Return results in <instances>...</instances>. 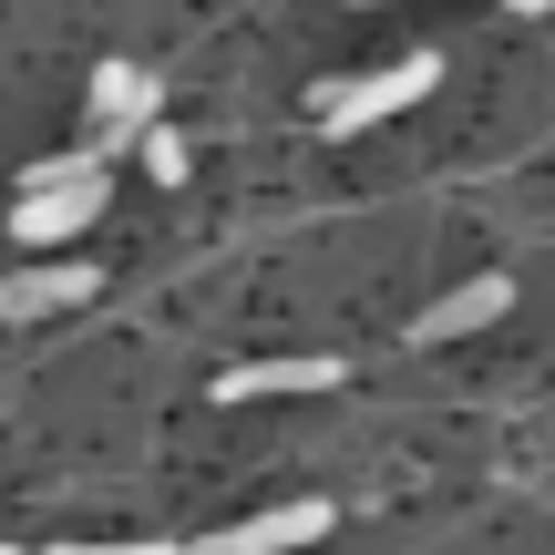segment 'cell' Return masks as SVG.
<instances>
[{
	"mask_svg": "<svg viewBox=\"0 0 555 555\" xmlns=\"http://www.w3.org/2000/svg\"><path fill=\"white\" fill-rule=\"evenodd\" d=\"M442 82V52H401L391 73H360V82H330L319 93V134H371V124H391V114H412L422 93Z\"/></svg>",
	"mask_w": 555,
	"mask_h": 555,
	"instance_id": "6da1fadb",
	"label": "cell"
},
{
	"mask_svg": "<svg viewBox=\"0 0 555 555\" xmlns=\"http://www.w3.org/2000/svg\"><path fill=\"white\" fill-rule=\"evenodd\" d=\"M93 217H103V176H62V185H31V196L11 206V237L21 247H62V237H82Z\"/></svg>",
	"mask_w": 555,
	"mask_h": 555,
	"instance_id": "7a4b0ae2",
	"label": "cell"
},
{
	"mask_svg": "<svg viewBox=\"0 0 555 555\" xmlns=\"http://www.w3.org/2000/svg\"><path fill=\"white\" fill-rule=\"evenodd\" d=\"M330 535V504H278V515H247V525H227V535H206V545H176V555H288V545H319Z\"/></svg>",
	"mask_w": 555,
	"mask_h": 555,
	"instance_id": "3957f363",
	"label": "cell"
},
{
	"mask_svg": "<svg viewBox=\"0 0 555 555\" xmlns=\"http://www.w3.org/2000/svg\"><path fill=\"white\" fill-rule=\"evenodd\" d=\"M504 309H515V278H504V268H483V278H463L453 298H433V309L412 319V339L433 350V339H463V330H483V319H504Z\"/></svg>",
	"mask_w": 555,
	"mask_h": 555,
	"instance_id": "277c9868",
	"label": "cell"
},
{
	"mask_svg": "<svg viewBox=\"0 0 555 555\" xmlns=\"http://www.w3.org/2000/svg\"><path fill=\"white\" fill-rule=\"evenodd\" d=\"M134 124H155V73L103 62V73H93V144H124Z\"/></svg>",
	"mask_w": 555,
	"mask_h": 555,
	"instance_id": "5b68a950",
	"label": "cell"
},
{
	"mask_svg": "<svg viewBox=\"0 0 555 555\" xmlns=\"http://www.w3.org/2000/svg\"><path fill=\"white\" fill-rule=\"evenodd\" d=\"M103 278L82 268V258H62V268H21V278H0V319H52V309H73V298H93Z\"/></svg>",
	"mask_w": 555,
	"mask_h": 555,
	"instance_id": "8992f818",
	"label": "cell"
},
{
	"mask_svg": "<svg viewBox=\"0 0 555 555\" xmlns=\"http://www.w3.org/2000/svg\"><path fill=\"white\" fill-rule=\"evenodd\" d=\"M330 380H350L339 360H237V371L217 380V401H268V391H330Z\"/></svg>",
	"mask_w": 555,
	"mask_h": 555,
	"instance_id": "52a82bcc",
	"label": "cell"
},
{
	"mask_svg": "<svg viewBox=\"0 0 555 555\" xmlns=\"http://www.w3.org/2000/svg\"><path fill=\"white\" fill-rule=\"evenodd\" d=\"M134 144H144V176H155V185H185V165H196V155H185V134H165V124H134Z\"/></svg>",
	"mask_w": 555,
	"mask_h": 555,
	"instance_id": "ba28073f",
	"label": "cell"
},
{
	"mask_svg": "<svg viewBox=\"0 0 555 555\" xmlns=\"http://www.w3.org/2000/svg\"><path fill=\"white\" fill-rule=\"evenodd\" d=\"M52 555H176V545H52Z\"/></svg>",
	"mask_w": 555,
	"mask_h": 555,
	"instance_id": "9c48e42d",
	"label": "cell"
},
{
	"mask_svg": "<svg viewBox=\"0 0 555 555\" xmlns=\"http://www.w3.org/2000/svg\"><path fill=\"white\" fill-rule=\"evenodd\" d=\"M504 11H525V21H535V11H555V0H504Z\"/></svg>",
	"mask_w": 555,
	"mask_h": 555,
	"instance_id": "30bf717a",
	"label": "cell"
},
{
	"mask_svg": "<svg viewBox=\"0 0 555 555\" xmlns=\"http://www.w3.org/2000/svg\"><path fill=\"white\" fill-rule=\"evenodd\" d=\"M360 11H371V0H360Z\"/></svg>",
	"mask_w": 555,
	"mask_h": 555,
	"instance_id": "8fae6325",
	"label": "cell"
}]
</instances>
